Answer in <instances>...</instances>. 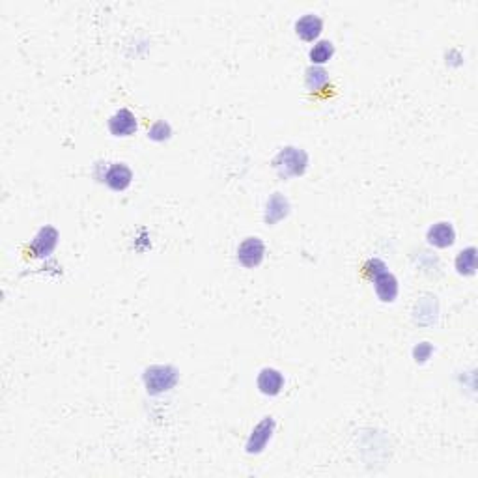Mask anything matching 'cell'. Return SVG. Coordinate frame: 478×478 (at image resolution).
<instances>
[{"label": "cell", "instance_id": "cell-14", "mask_svg": "<svg viewBox=\"0 0 478 478\" xmlns=\"http://www.w3.org/2000/svg\"><path fill=\"white\" fill-rule=\"evenodd\" d=\"M334 47L331 41H318V44L310 49V60L312 64H325L329 58L333 57Z\"/></svg>", "mask_w": 478, "mask_h": 478}, {"label": "cell", "instance_id": "cell-4", "mask_svg": "<svg viewBox=\"0 0 478 478\" xmlns=\"http://www.w3.org/2000/svg\"><path fill=\"white\" fill-rule=\"evenodd\" d=\"M275 430V421L271 417H265L264 421L260 422L256 428L252 430V435L249 437L247 443V452L249 454H260L265 448V445L269 443L271 435Z\"/></svg>", "mask_w": 478, "mask_h": 478}, {"label": "cell", "instance_id": "cell-6", "mask_svg": "<svg viewBox=\"0 0 478 478\" xmlns=\"http://www.w3.org/2000/svg\"><path fill=\"white\" fill-rule=\"evenodd\" d=\"M374 288L376 294L383 303H392L398 296V280L394 275H390L389 271H379L378 275H374Z\"/></svg>", "mask_w": 478, "mask_h": 478}, {"label": "cell", "instance_id": "cell-9", "mask_svg": "<svg viewBox=\"0 0 478 478\" xmlns=\"http://www.w3.org/2000/svg\"><path fill=\"white\" fill-rule=\"evenodd\" d=\"M284 387L283 374L275 368H264L258 376V389L265 396H277Z\"/></svg>", "mask_w": 478, "mask_h": 478}, {"label": "cell", "instance_id": "cell-7", "mask_svg": "<svg viewBox=\"0 0 478 478\" xmlns=\"http://www.w3.org/2000/svg\"><path fill=\"white\" fill-rule=\"evenodd\" d=\"M105 182L113 191H126L133 182L131 169L124 163H114L105 174Z\"/></svg>", "mask_w": 478, "mask_h": 478}, {"label": "cell", "instance_id": "cell-5", "mask_svg": "<svg viewBox=\"0 0 478 478\" xmlns=\"http://www.w3.org/2000/svg\"><path fill=\"white\" fill-rule=\"evenodd\" d=\"M137 127H139L137 118L129 108H120L118 113L113 114L108 120V129L114 137H129L137 131Z\"/></svg>", "mask_w": 478, "mask_h": 478}, {"label": "cell", "instance_id": "cell-12", "mask_svg": "<svg viewBox=\"0 0 478 478\" xmlns=\"http://www.w3.org/2000/svg\"><path fill=\"white\" fill-rule=\"evenodd\" d=\"M289 204L280 193H275L267 202V209H265V222L267 224H275L278 220H283L288 215Z\"/></svg>", "mask_w": 478, "mask_h": 478}, {"label": "cell", "instance_id": "cell-2", "mask_svg": "<svg viewBox=\"0 0 478 478\" xmlns=\"http://www.w3.org/2000/svg\"><path fill=\"white\" fill-rule=\"evenodd\" d=\"M178 381V372L172 366H150L144 372V383L150 394H161L170 390Z\"/></svg>", "mask_w": 478, "mask_h": 478}, {"label": "cell", "instance_id": "cell-3", "mask_svg": "<svg viewBox=\"0 0 478 478\" xmlns=\"http://www.w3.org/2000/svg\"><path fill=\"white\" fill-rule=\"evenodd\" d=\"M265 254L264 241L260 238H247L245 241H241V245L238 249V260L243 267H256L262 264Z\"/></svg>", "mask_w": 478, "mask_h": 478}, {"label": "cell", "instance_id": "cell-13", "mask_svg": "<svg viewBox=\"0 0 478 478\" xmlns=\"http://www.w3.org/2000/svg\"><path fill=\"white\" fill-rule=\"evenodd\" d=\"M456 269L459 275H472L477 269V249L469 247L466 251H461L456 258Z\"/></svg>", "mask_w": 478, "mask_h": 478}, {"label": "cell", "instance_id": "cell-10", "mask_svg": "<svg viewBox=\"0 0 478 478\" xmlns=\"http://www.w3.org/2000/svg\"><path fill=\"white\" fill-rule=\"evenodd\" d=\"M426 239H428L430 245L447 249L456 241V232H454V227L450 222H437L430 228Z\"/></svg>", "mask_w": 478, "mask_h": 478}, {"label": "cell", "instance_id": "cell-1", "mask_svg": "<svg viewBox=\"0 0 478 478\" xmlns=\"http://www.w3.org/2000/svg\"><path fill=\"white\" fill-rule=\"evenodd\" d=\"M307 164H309V155L301 148H294V146L280 150V153L273 161V166L278 172V176L284 180L301 176L307 170Z\"/></svg>", "mask_w": 478, "mask_h": 478}, {"label": "cell", "instance_id": "cell-11", "mask_svg": "<svg viewBox=\"0 0 478 478\" xmlns=\"http://www.w3.org/2000/svg\"><path fill=\"white\" fill-rule=\"evenodd\" d=\"M321 30H323V21L318 15H314V13L305 15V17H301L296 23L297 36L305 39V41H314L321 34Z\"/></svg>", "mask_w": 478, "mask_h": 478}, {"label": "cell", "instance_id": "cell-8", "mask_svg": "<svg viewBox=\"0 0 478 478\" xmlns=\"http://www.w3.org/2000/svg\"><path fill=\"white\" fill-rule=\"evenodd\" d=\"M58 241V232L52 227H45L38 232V236L32 241V251L36 256L44 258V256H49L50 252L55 251Z\"/></svg>", "mask_w": 478, "mask_h": 478}, {"label": "cell", "instance_id": "cell-16", "mask_svg": "<svg viewBox=\"0 0 478 478\" xmlns=\"http://www.w3.org/2000/svg\"><path fill=\"white\" fill-rule=\"evenodd\" d=\"M148 137H150V139H153V140H166L170 137L169 124H164V122H157V124H153L150 131H148Z\"/></svg>", "mask_w": 478, "mask_h": 478}, {"label": "cell", "instance_id": "cell-15", "mask_svg": "<svg viewBox=\"0 0 478 478\" xmlns=\"http://www.w3.org/2000/svg\"><path fill=\"white\" fill-rule=\"evenodd\" d=\"M327 82H329L327 71H323L321 68H310V70H307V86H309L312 92H314V90L323 88Z\"/></svg>", "mask_w": 478, "mask_h": 478}]
</instances>
